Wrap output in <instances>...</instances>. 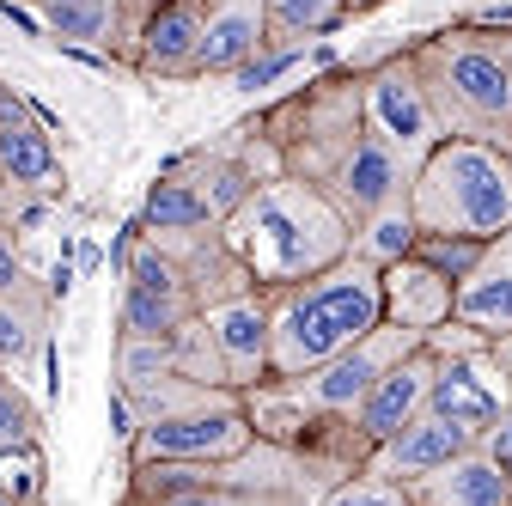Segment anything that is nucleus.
<instances>
[{
    "label": "nucleus",
    "instance_id": "nucleus-1",
    "mask_svg": "<svg viewBox=\"0 0 512 506\" xmlns=\"http://www.w3.org/2000/svg\"><path fill=\"white\" fill-rule=\"evenodd\" d=\"M226 244L238 250V263L250 269L256 287H287L317 269L342 263L354 250L348 214L305 177H263L250 196L220 220Z\"/></svg>",
    "mask_w": 512,
    "mask_h": 506
},
{
    "label": "nucleus",
    "instance_id": "nucleus-2",
    "mask_svg": "<svg viewBox=\"0 0 512 506\" xmlns=\"http://www.w3.org/2000/svg\"><path fill=\"white\" fill-rule=\"evenodd\" d=\"M263 299H269V378H299L384 324L378 263L354 257V250L305 281L263 287Z\"/></svg>",
    "mask_w": 512,
    "mask_h": 506
},
{
    "label": "nucleus",
    "instance_id": "nucleus-3",
    "mask_svg": "<svg viewBox=\"0 0 512 506\" xmlns=\"http://www.w3.org/2000/svg\"><path fill=\"white\" fill-rule=\"evenodd\" d=\"M409 61L421 74L439 135L506 147V135H512V61L500 55L488 25H452V31L415 37Z\"/></svg>",
    "mask_w": 512,
    "mask_h": 506
},
{
    "label": "nucleus",
    "instance_id": "nucleus-4",
    "mask_svg": "<svg viewBox=\"0 0 512 506\" xmlns=\"http://www.w3.org/2000/svg\"><path fill=\"white\" fill-rule=\"evenodd\" d=\"M409 214L421 232L500 238L512 226V153L500 141L445 135L409 177Z\"/></svg>",
    "mask_w": 512,
    "mask_h": 506
},
{
    "label": "nucleus",
    "instance_id": "nucleus-5",
    "mask_svg": "<svg viewBox=\"0 0 512 506\" xmlns=\"http://www.w3.org/2000/svg\"><path fill=\"white\" fill-rule=\"evenodd\" d=\"M256 135L269 141L275 165L287 177H305L317 189H330L342 159L366 135V110H360V74H324L305 92H287L256 116Z\"/></svg>",
    "mask_w": 512,
    "mask_h": 506
},
{
    "label": "nucleus",
    "instance_id": "nucleus-6",
    "mask_svg": "<svg viewBox=\"0 0 512 506\" xmlns=\"http://www.w3.org/2000/svg\"><path fill=\"white\" fill-rule=\"evenodd\" d=\"M330 482H342V470L317 464L299 446H281V439L256 433L250 452H238L226 464H208V482L177 488V494L147 500V506H317V494Z\"/></svg>",
    "mask_w": 512,
    "mask_h": 506
},
{
    "label": "nucleus",
    "instance_id": "nucleus-7",
    "mask_svg": "<svg viewBox=\"0 0 512 506\" xmlns=\"http://www.w3.org/2000/svg\"><path fill=\"white\" fill-rule=\"evenodd\" d=\"M122 305H116V342H159L177 324L196 318V287H189L183 263L171 257V244L128 226L122 238Z\"/></svg>",
    "mask_w": 512,
    "mask_h": 506
},
{
    "label": "nucleus",
    "instance_id": "nucleus-8",
    "mask_svg": "<svg viewBox=\"0 0 512 506\" xmlns=\"http://www.w3.org/2000/svg\"><path fill=\"white\" fill-rule=\"evenodd\" d=\"M256 446L244 391H220L183 415H159L128 433V464H226Z\"/></svg>",
    "mask_w": 512,
    "mask_h": 506
},
{
    "label": "nucleus",
    "instance_id": "nucleus-9",
    "mask_svg": "<svg viewBox=\"0 0 512 506\" xmlns=\"http://www.w3.org/2000/svg\"><path fill=\"white\" fill-rule=\"evenodd\" d=\"M360 110H366V129L391 147V153H403L409 165H421L445 141L439 122H433V104L421 92V74H415L409 49H397V55L372 61V68H360Z\"/></svg>",
    "mask_w": 512,
    "mask_h": 506
},
{
    "label": "nucleus",
    "instance_id": "nucleus-10",
    "mask_svg": "<svg viewBox=\"0 0 512 506\" xmlns=\"http://www.w3.org/2000/svg\"><path fill=\"white\" fill-rule=\"evenodd\" d=\"M196 43H202V0H153L116 61H128L141 80H196Z\"/></svg>",
    "mask_w": 512,
    "mask_h": 506
},
{
    "label": "nucleus",
    "instance_id": "nucleus-11",
    "mask_svg": "<svg viewBox=\"0 0 512 506\" xmlns=\"http://www.w3.org/2000/svg\"><path fill=\"white\" fill-rule=\"evenodd\" d=\"M427 397H433V348H409L397 366H384L378 372V385L360 397L354 409V433L366 439V452L384 446L391 433H403L415 415H427Z\"/></svg>",
    "mask_w": 512,
    "mask_h": 506
},
{
    "label": "nucleus",
    "instance_id": "nucleus-12",
    "mask_svg": "<svg viewBox=\"0 0 512 506\" xmlns=\"http://www.w3.org/2000/svg\"><path fill=\"white\" fill-rule=\"evenodd\" d=\"M0 171H7L13 196H55L61 189V153L49 122H37L31 104L7 86H0Z\"/></svg>",
    "mask_w": 512,
    "mask_h": 506
},
{
    "label": "nucleus",
    "instance_id": "nucleus-13",
    "mask_svg": "<svg viewBox=\"0 0 512 506\" xmlns=\"http://www.w3.org/2000/svg\"><path fill=\"white\" fill-rule=\"evenodd\" d=\"M202 324H208V336H214V348H220V360H226V378H232V385H238V391L263 385V378H269V299H263V287L208 305Z\"/></svg>",
    "mask_w": 512,
    "mask_h": 506
},
{
    "label": "nucleus",
    "instance_id": "nucleus-14",
    "mask_svg": "<svg viewBox=\"0 0 512 506\" xmlns=\"http://www.w3.org/2000/svg\"><path fill=\"white\" fill-rule=\"evenodd\" d=\"M409 177H415V165L403 159V153H391L372 129L360 135V147L342 159V171L330 177V189L324 196L348 214V226H360L366 214H378L384 202H403L409 196Z\"/></svg>",
    "mask_w": 512,
    "mask_h": 506
},
{
    "label": "nucleus",
    "instance_id": "nucleus-15",
    "mask_svg": "<svg viewBox=\"0 0 512 506\" xmlns=\"http://www.w3.org/2000/svg\"><path fill=\"white\" fill-rule=\"evenodd\" d=\"M269 43V0H202L196 80H226Z\"/></svg>",
    "mask_w": 512,
    "mask_h": 506
},
{
    "label": "nucleus",
    "instance_id": "nucleus-16",
    "mask_svg": "<svg viewBox=\"0 0 512 506\" xmlns=\"http://www.w3.org/2000/svg\"><path fill=\"white\" fill-rule=\"evenodd\" d=\"M476 446V433L470 427H458V421H445V415H415L403 433H391L384 446H372L366 452V470H378V476H391V482H421V476H433L439 464H452L458 452H470Z\"/></svg>",
    "mask_w": 512,
    "mask_h": 506
},
{
    "label": "nucleus",
    "instance_id": "nucleus-17",
    "mask_svg": "<svg viewBox=\"0 0 512 506\" xmlns=\"http://www.w3.org/2000/svg\"><path fill=\"white\" fill-rule=\"evenodd\" d=\"M378 293H384V324H403V330H421L433 336L439 324H452V299H458V281H445L433 263L421 257H397L378 269Z\"/></svg>",
    "mask_w": 512,
    "mask_h": 506
},
{
    "label": "nucleus",
    "instance_id": "nucleus-18",
    "mask_svg": "<svg viewBox=\"0 0 512 506\" xmlns=\"http://www.w3.org/2000/svg\"><path fill=\"white\" fill-rule=\"evenodd\" d=\"M452 318H458L464 330H476V336H506V330H512V226L482 244L476 269L458 281Z\"/></svg>",
    "mask_w": 512,
    "mask_h": 506
},
{
    "label": "nucleus",
    "instance_id": "nucleus-19",
    "mask_svg": "<svg viewBox=\"0 0 512 506\" xmlns=\"http://www.w3.org/2000/svg\"><path fill=\"white\" fill-rule=\"evenodd\" d=\"M55 324V281H13L0 293V372H31L49 354Z\"/></svg>",
    "mask_w": 512,
    "mask_h": 506
},
{
    "label": "nucleus",
    "instance_id": "nucleus-20",
    "mask_svg": "<svg viewBox=\"0 0 512 506\" xmlns=\"http://www.w3.org/2000/svg\"><path fill=\"white\" fill-rule=\"evenodd\" d=\"M409 500L415 506H512V476L482 446H470L452 464H439L433 476L409 482Z\"/></svg>",
    "mask_w": 512,
    "mask_h": 506
},
{
    "label": "nucleus",
    "instance_id": "nucleus-21",
    "mask_svg": "<svg viewBox=\"0 0 512 506\" xmlns=\"http://www.w3.org/2000/svg\"><path fill=\"white\" fill-rule=\"evenodd\" d=\"M43 31L68 49H92V55H116V19L122 0H31Z\"/></svg>",
    "mask_w": 512,
    "mask_h": 506
},
{
    "label": "nucleus",
    "instance_id": "nucleus-22",
    "mask_svg": "<svg viewBox=\"0 0 512 506\" xmlns=\"http://www.w3.org/2000/svg\"><path fill=\"white\" fill-rule=\"evenodd\" d=\"M135 226H141V232H202V226H220V220L208 214V202H202L171 165H159V177L147 183V202H141Z\"/></svg>",
    "mask_w": 512,
    "mask_h": 506
},
{
    "label": "nucleus",
    "instance_id": "nucleus-23",
    "mask_svg": "<svg viewBox=\"0 0 512 506\" xmlns=\"http://www.w3.org/2000/svg\"><path fill=\"white\" fill-rule=\"evenodd\" d=\"M415 214H409V196L403 202H384L378 214H366L360 226H354V257H366V263H397V257H409V244H415Z\"/></svg>",
    "mask_w": 512,
    "mask_h": 506
},
{
    "label": "nucleus",
    "instance_id": "nucleus-24",
    "mask_svg": "<svg viewBox=\"0 0 512 506\" xmlns=\"http://www.w3.org/2000/svg\"><path fill=\"white\" fill-rule=\"evenodd\" d=\"M348 19V0H269V31L275 37H330Z\"/></svg>",
    "mask_w": 512,
    "mask_h": 506
},
{
    "label": "nucleus",
    "instance_id": "nucleus-25",
    "mask_svg": "<svg viewBox=\"0 0 512 506\" xmlns=\"http://www.w3.org/2000/svg\"><path fill=\"white\" fill-rule=\"evenodd\" d=\"M37 439H43V415H37L31 391L19 385V372H0V452L37 446Z\"/></svg>",
    "mask_w": 512,
    "mask_h": 506
},
{
    "label": "nucleus",
    "instance_id": "nucleus-26",
    "mask_svg": "<svg viewBox=\"0 0 512 506\" xmlns=\"http://www.w3.org/2000/svg\"><path fill=\"white\" fill-rule=\"evenodd\" d=\"M317 506H415L403 482L378 476V470H354L342 482H330L324 494H317Z\"/></svg>",
    "mask_w": 512,
    "mask_h": 506
},
{
    "label": "nucleus",
    "instance_id": "nucleus-27",
    "mask_svg": "<svg viewBox=\"0 0 512 506\" xmlns=\"http://www.w3.org/2000/svg\"><path fill=\"white\" fill-rule=\"evenodd\" d=\"M409 257L433 263L445 281H464V275L476 269V257H482V238H458V232H415Z\"/></svg>",
    "mask_w": 512,
    "mask_h": 506
},
{
    "label": "nucleus",
    "instance_id": "nucleus-28",
    "mask_svg": "<svg viewBox=\"0 0 512 506\" xmlns=\"http://www.w3.org/2000/svg\"><path fill=\"white\" fill-rule=\"evenodd\" d=\"M299 55H305V37H275V31H269V43L256 49V55L244 61V68H238V74H226V80H232L238 92H256V86H275V80H281V74L293 68Z\"/></svg>",
    "mask_w": 512,
    "mask_h": 506
},
{
    "label": "nucleus",
    "instance_id": "nucleus-29",
    "mask_svg": "<svg viewBox=\"0 0 512 506\" xmlns=\"http://www.w3.org/2000/svg\"><path fill=\"white\" fill-rule=\"evenodd\" d=\"M43 439L37 446H13V452H0V488H13L25 506H43Z\"/></svg>",
    "mask_w": 512,
    "mask_h": 506
},
{
    "label": "nucleus",
    "instance_id": "nucleus-30",
    "mask_svg": "<svg viewBox=\"0 0 512 506\" xmlns=\"http://www.w3.org/2000/svg\"><path fill=\"white\" fill-rule=\"evenodd\" d=\"M476 446H482V452H488V458H494L506 476H512V403H506V409H500V415H494L482 433H476Z\"/></svg>",
    "mask_w": 512,
    "mask_h": 506
},
{
    "label": "nucleus",
    "instance_id": "nucleus-31",
    "mask_svg": "<svg viewBox=\"0 0 512 506\" xmlns=\"http://www.w3.org/2000/svg\"><path fill=\"white\" fill-rule=\"evenodd\" d=\"M13 281H25V257H19V244H13V226L0 220V293H7Z\"/></svg>",
    "mask_w": 512,
    "mask_h": 506
},
{
    "label": "nucleus",
    "instance_id": "nucleus-32",
    "mask_svg": "<svg viewBox=\"0 0 512 506\" xmlns=\"http://www.w3.org/2000/svg\"><path fill=\"white\" fill-rule=\"evenodd\" d=\"M488 354H494V366H500V378H506V391H512V330H506V336H488Z\"/></svg>",
    "mask_w": 512,
    "mask_h": 506
},
{
    "label": "nucleus",
    "instance_id": "nucleus-33",
    "mask_svg": "<svg viewBox=\"0 0 512 506\" xmlns=\"http://www.w3.org/2000/svg\"><path fill=\"white\" fill-rule=\"evenodd\" d=\"M0 214H13V183H7V171H0Z\"/></svg>",
    "mask_w": 512,
    "mask_h": 506
},
{
    "label": "nucleus",
    "instance_id": "nucleus-34",
    "mask_svg": "<svg viewBox=\"0 0 512 506\" xmlns=\"http://www.w3.org/2000/svg\"><path fill=\"white\" fill-rule=\"evenodd\" d=\"M0 506H25V500H19V494H13V488H0Z\"/></svg>",
    "mask_w": 512,
    "mask_h": 506
},
{
    "label": "nucleus",
    "instance_id": "nucleus-35",
    "mask_svg": "<svg viewBox=\"0 0 512 506\" xmlns=\"http://www.w3.org/2000/svg\"><path fill=\"white\" fill-rule=\"evenodd\" d=\"M366 7H378V0H348V13H366Z\"/></svg>",
    "mask_w": 512,
    "mask_h": 506
},
{
    "label": "nucleus",
    "instance_id": "nucleus-36",
    "mask_svg": "<svg viewBox=\"0 0 512 506\" xmlns=\"http://www.w3.org/2000/svg\"><path fill=\"white\" fill-rule=\"evenodd\" d=\"M0 7H19V0H0Z\"/></svg>",
    "mask_w": 512,
    "mask_h": 506
},
{
    "label": "nucleus",
    "instance_id": "nucleus-37",
    "mask_svg": "<svg viewBox=\"0 0 512 506\" xmlns=\"http://www.w3.org/2000/svg\"><path fill=\"white\" fill-rule=\"evenodd\" d=\"M506 153H512V135H506Z\"/></svg>",
    "mask_w": 512,
    "mask_h": 506
}]
</instances>
